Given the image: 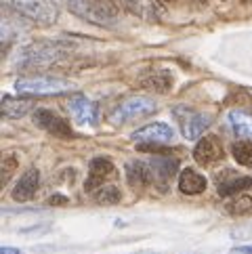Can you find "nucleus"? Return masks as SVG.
<instances>
[{"label": "nucleus", "instance_id": "nucleus-1", "mask_svg": "<svg viewBox=\"0 0 252 254\" xmlns=\"http://www.w3.org/2000/svg\"><path fill=\"white\" fill-rule=\"evenodd\" d=\"M120 2L124 0H67L71 13L88 23L110 28L120 13Z\"/></svg>", "mask_w": 252, "mask_h": 254}, {"label": "nucleus", "instance_id": "nucleus-2", "mask_svg": "<svg viewBox=\"0 0 252 254\" xmlns=\"http://www.w3.org/2000/svg\"><path fill=\"white\" fill-rule=\"evenodd\" d=\"M15 90L19 95H32V97H57L74 90V82L53 76H30L17 80Z\"/></svg>", "mask_w": 252, "mask_h": 254}, {"label": "nucleus", "instance_id": "nucleus-3", "mask_svg": "<svg viewBox=\"0 0 252 254\" xmlns=\"http://www.w3.org/2000/svg\"><path fill=\"white\" fill-rule=\"evenodd\" d=\"M2 2L13 13L38 25H53L59 17V11L53 0H2Z\"/></svg>", "mask_w": 252, "mask_h": 254}, {"label": "nucleus", "instance_id": "nucleus-4", "mask_svg": "<svg viewBox=\"0 0 252 254\" xmlns=\"http://www.w3.org/2000/svg\"><path fill=\"white\" fill-rule=\"evenodd\" d=\"M63 57V49L57 42H34L19 49L15 63L19 67H49Z\"/></svg>", "mask_w": 252, "mask_h": 254}, {"label": "nucleus", "instance_id": "nucleus-5", "mask_svg": "<svg viewBox=\"0 0 252 254\" xmlns=\"http://www.w3.org/2000/svg\"><path fill=\"white\" fill-rule=\"evenodd\" d=\"M158 110L156 101L149 97H141V95H134V97H126L112 110L110 114V122L120 126L126 122H134V120H141L145 116H151Z\"/></svg>", "mask_w": 252, "mask_h": 254}, {"label": "nucleus", "instance_id": "nucleus-6", "mask_svg": "<svg viewBox=\"0 0 252 254\" xmlns=\"http://www.w3.org/2000/svg\"><path fill=\"white\" fill-rule=\"evenodd\" d=\"M34 122L38 128L47 130L49 134H53V137H57V139H71L74 137V130H71L69 122L63 120L61 116H57L51 110H36Z\"/></svg>", "mask_w": 252, "mask_h": 254}, {"label": "nucleus", "instance_id": "nucleus-7", "mask_svg": "<svg viewBox=\"0 0 252 254\" xmlns=\"http://www.w3.org/2000/svg\"><path fill=\"white\" fill-rule=\"evenodd\" d=\"M132 139L139 145H166L175 141V128L166 122H154L132 132Z\"/></svg>", "mask_w": 252, "mask_h": 254}, {"label": "nucleus", "instance_id": "nucleus-8", "mask_svg": "<svg viewBox=\"0 0 252 254\" xmlns=\"http://www.w3.org/2000/svg\"><path fill=\"white\" fill-rule=\"evenodd\" d=\"M214 183H217L219 195H238V191H246L248 187H252V177H244L231 168H225L223 172L214 175Z\"/></svg>", "mask_w": 252, "mask_h": 254}, {"label": "nucleus", "instance_id": "nucleus-9", "mask_svg": "<svg viewBox=\"0 0 252 254\" xmlns=\"http://www.w3.org/2000/svg\"><path fill=\"white\" fill-rule=\"evenodd\" d=\"M116 175V166L112 164L110 158H103V156H97L91 160L88 164V175H86V183L84 189L86 191H97L99 187L105 185L107 179H112Z\"/></svg>", "mask_w": 252, "mask_h": 254}, {"label": "nucleus", "instance_id": "nucleus-10", "mask_svg": "<svg viewBox=\"0 0 252 254\" xmlns=\"http://www.w3.org/2000/svg\"><path fill=\"white\" fill-rule=\"evenodd\" d=\"M223 145L221 141L214 137V134H206V137H202L200 141H197L195 149H193V158L200 166H212L217 164V162L223 160Z\"/></svg>", "mask_w": 252, "mask_h": 254}, {"label": "nucleus", "instance_id": "nucleus-11", "mask_svg": "<svg viewBox=\"0 0 252 254\" xmlns=\"http://www.w3.org/2000/svg\"><path fill=\"white\" fill-rule=\"evenodd\" d=\"M67 110H69L71 118H74L78 124H82V126H97V122H99L97 105L91 101V99H86L84 95H74L71 97Z\"/></svg>", "mask_w": 252, "mask_h": 254}, {"label": "nucleus", "instance_id": "nucleus-12", "mask_svg": "<svg viewBox=\"0 0 252 254\" xmlns=\"http://www.w3.org/2000/svg\"><path fill=\"white\" fill-rule=\"evenodd\" d=\"M124 172H126V181H128V185L134 189V191H143L145 187H149L154 183V170H151L149 162L132 160L126 164Z\"/></svg>", "mask_w": 252, "mask_h": 254}, {"label": "nucleus", "instance_id": "nucleus-13", "mask_svg": "<svg viewBox=\"0 0 252 254\" xmlns=\"http://www.w3.org/2000/svg\"><path fill=\"white\" fill-rule=\"evenodd\" d=\"M40 187V170L38 168H28L19 177V181L13 187V199L15 202H30V199L36 197V191Z\"/></svg>", "mask_w": 252, "mask_h": 254}, {"label": "nucleus", "instance_id": "nucleus-14", "mask_svg": "<svg viewBox=\"0 0 252 254\" xmlns=\"http://www.w3.org/2000/svg\"><path fill=\"white\" fill-rule=\"evenodd\" d=\"M149 166L154 170V185H160L162 189H166L177 172H179V160L170 156H154L149 160Z\"/></svg>", "mask_w": 252, "mask_h": 254}, {"label": "nucleus", "instance_id": "nucleus-15", "mask_svg": "<svg viewBox=\"0 0 252 254\" xmlns=\"http://www.w3.org/2000/svg\"><path fill=\"white\" fill-rule=\"evenodd\" d=\"M124 6L128 13L143 21L156 23L162 19V4L158 0H124Z\"/></svg>", "mask_w": 252, "mask_h": 254}, {"label": "nucleus", "instance_id": "nucleus-16", "mask_svg": "<svg viewBox=\"0 0 252 254\" xmlns=\"http://www.w3.org/2000/svg\"><path fill=\"white\" fill-rule=\"evenodd\" d=\"M206 185L208 181L195 168H183L179 172V191L185 195H200L206 191Z\"/></svg>", "mask_w": 252, "mask_h": 254}, {"label": "nucleus", "instance_id": "nucleus-17", "mask_svg": "<svg viewBox=\"0 0 252 254\" xmlns=\"http://www.w3.org/2000/svg\"><path fill=\"white\" fill-rule=\"evenodd\" d=\"M212 116L210 114H197V112H187V118H183V134L185 139L195 141L200 139L204 130L210 126Z\"/></svg>", "mask_w": 252, "mask_h": 254}, {"label": "nucleus", "instance_id": "nucleus-18", "mask_svg": "<svg viewBox=\"0 0 252 254\" xmlns=\"http://www.w3.org/2000/svg\"><path fill=\"white\" fill-rule=\"evenodd\" d=\"M34 103L30 99H15V97H2V103H0V112L6 118H23L25 114L32 112Z\"/></svg>", "mask_w": 252, "mask_h": 254}, {"label": "nucleus", "instance_id": "nucleus-19", "mask_svg": "<svg viewBox=\"0 0 252 254\" xmlns=\"http://www.w3.org/2000/svg\"><path fill=\"white\" fill-rule=\"evenodd\" d=\"M227 120H229L231 130L236 132L238 137H242V139L252 137V114L242 112V110H233V112H229Z\"/></svg>", "mask_w": 252, "mask_h": 254}, {"label": "nucleus", "instance_id": "nucleus-20", "mask_svg": "<svg viewBox=\"0 0 252 254\" xmlns=\"http://www.w3.org/2000/svg\"><path fill=\"white\" fill-rule=\"evenodd\" d=\"M141 86L147 90H156V93H168L170 86H173V74L170 71H151L145 78L141 80Z\"/></svg>", "mask_w": 252, "mask_h": 254}, {"label": "nucleus", "instance_id": "nucleus-21", "mask_svg": "<svg viewBox=\"0 0 252 254\" xmlns=\"http://www.w3.org/2000/svg\"><path fill=\"white\" fill-rule=\"evenodd\" d=\"M225 210L233 216H248L252 214V195H236L225 202Z\"/></svg>", "mask_w": 252, "mask_h": 254}, {"label": "nucleus", "instance_id": "nucleus-22", "mask_svg": "<svg viewBox=\"0 0 252 254\" xmlns=\"http://www.w3.org/2000/svg\"><path fill=\"white\" fill-rule=\"evenodd\" d=\"M120 199H122V193L116 185H103L95 191V202L101 206H114V204H118Z\"/></svg>", "mask_w": 252, "mask_h": 254}, {"label": "nucleus", "instance_id": "nucleus-23", "mask_svg": "<svg viewBox=\"0 0 252 254\" xmlns=\"http://www.w3.org/2000/svg\"><path fill=\"white\" fill-rule=\"evenodd\" d=\"M231 153H233V158H236L238 164L252 166V143L250 141H238V143H233Z\"/></svg>", "mask_w": 252, "mask_h": 254}, {"label": "nucleus", "instance_id": "nucleus-24", "mask_svg": "<svg viewBox=\"0 0 252 254\" xmlns=\"http://www.w3.org/2000/svg\"><path fill=\"white\" fill-rule=\"evenodd\" d=\"M19 168V158L15 156V153H6L2 158V175H0V183L6 185L8 179L15 175V170Z\"/></svg>", "mask_w": 252, "mask_h": 254}, {"label": "nucleus", "instance_id": "nucleus-25", "mask_svg": "<svg viewBox=\"0 0 252 254\" xmlns=\"http://www.w3.org/2000/svg\"><path fill=\"white\" fill-rule=\"evenodd\" d=\"M67 202H69V199H67L65 195H61V193H53V195L47 199V204L53 206V208H55V206H65Z\"/></svg>", "mask_w": 252, "mask_h": 254}, {"label": "nucleus", "instance_id": "nucleus-26", "mask_svg": "<svg viewBox=\"0 0 252 254\" xmlns=\"http://www.w3.org/2000/svg\"><path fill=\"white\" fill-rule=\"evenodd\" d=\"M229 254H252V244H246V246H236L231 248Z\"/></svg>", "mask_w": 252, "mask_h": 254}, {"label": "nucleus", "instance_id": "nucleus-27", "mask_svg": "<svg viewBox=\"0 0 252 254\" xmlns=\"http://www.w3.org/2000/svg\"><path fill=\"white\" fill-rule=\"evenodd\" d=\"M44 231H49V225H44V227H28V229H21V233H44Z\"/></svg>", "mask_w": 252, "mask_h": 254}, {"label": "nucleus", "instance_id": "nucleus-28", "mask_svg": "<svg viewBox=\"0 0 252 254\" xmlns=\"http://www.w3.org/2000/svg\"><path fill=\"white\" fill-rule=\"evenodd\" d=\"M0 254H21L19 248H11V246H2L0 248Z\"/></svg>", "mask_w": 252, "mask_h": 254}, {"label": "nucleus", "instance_id": "nucleus-29", "mask_svg": "<svg viewBox=\"0 0 252 254\" xmlns=\"http://www.w3.org/2000/svg\"><path fill=\"white\" fill-rule=\"evenodd\" d=\"M134 254H160V252H154V250H139V252H134Z\"/></svg>", "mask_w": 252, "mask_h": 254}, {"label": "nucleus", "instance_id": "nucleus-30", "mask_svg": "<svg viewBox=\"0 0 252 254\" xmlns=\"http://www.w3.org/2000/svg\"><path fill=\"white\" fill-rule=\"evenodd\" d=\"M160 4H170V2H175V0H158Z\"/></svg>", "mask_w": 252, "mask_h": 254}, {"label": "nucleus", "instance_id": "nucleus-31", "mask_svg": "<svg viewBox=\"0 0 252 254\" xmlns=\"http://www.w3.org/2000/svg\"><path fill=\"white\" fill-rule=\"evenodd\" d=\"M242 2H248V0H242Z\"/></svg>", "mask_w": 252, "mask_h": 254}]
</instances>
